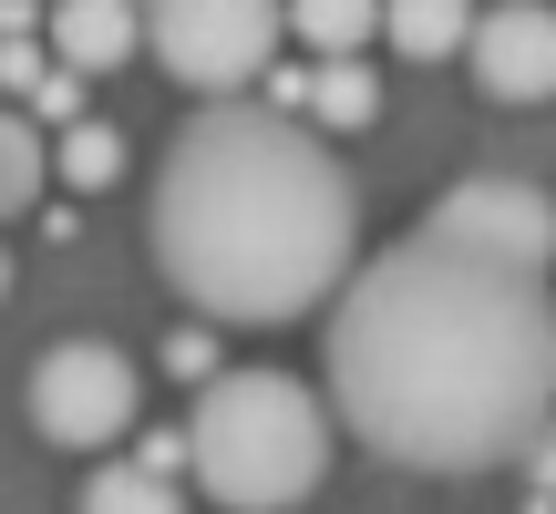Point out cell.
I'll list each match as a JSON object with an SVG mask.
<instances>
[{
  "label": "cell",
  "mask_w": 556,
  "mask_h": 514,
  "mask_svg": "<svg viewBox=\"0 0 556 514\" xmlns=\"http://www.w3.org/2000/svg\"><path fill=\"white\" fill-rule=\"evenodd\" d=\"M41 41H52V62L73 82H93V73H124L144 52V11H124V0H62Z\"/></svg>",
  "instance_id": "8"
},
{
  "label": "cell",
  "mask_w": 556,
  "mask_h": 514,
  "mask_svg": "<svg viewBox=\"0 0 556 514\" xmlns=\"http://www.w3.org/2000/svg\"><path fill=\"white\" fill-rule=\"evenodd\" d=\"M52 176L73 185V196H103V185L124 176V134H114L103 114H83L73 134H52Z\"/></svg>",
  "instance_id": "11"
},
{
  "label": "cell",
  "mask_w": 556,
  "mask_h": 514,
  "mask_svg": "<svg viewBox=\"0 0 556 514\" xmlns=\"http://www.w3.org/2000/svg\"><path fill=\"white\" fill-rule=\"evenodd\" d=\"M526 474H536V494H556V433L536 442V453H526Z\"/></svg>",
  "instance_id": "16"
},
{
  "label": "cell",
  "mask_w": 556,
  "mask_h": 514,
  "mask_svg": "<svg viewBox=\"0 0 556 514\" xmlns=\"http://www.w3.org/2000/svg\"><path fill=\"white\" fill-rule=\"evenodd\" d=\"M41 82H52V52H31V41H0V93H11V103H31Z\"/></svg>",
  "instance_id": "13"
},
{
  "label": "cell",
  "mask_w": 556,
  "mask_h": 514,
  "mask_svg": "<svg viewBox=\"0 0 556 514\" xmlns=\"http://www.w3.org/2000/svg\"><path fill=\"white\" fill-rule=\"evenodd\" d=\"M484 103H556V11L546 0H495L475 21V52H464Z\"/></svg>",
  "instance_id": "7"
},
{
  "label": "cell",
  "mask_w": 556,
  "mask_h": 514,
  "mask_svg": "<svg viewBox=\"0 0 556 514\" xmlns=\"http://www.w3.org/2000/svg\"><path fill=\"white\" fill-rule=\"evenodd\" d=\"M278 41H289V11H268V0H155L144 11V52L197 103H248V82H268Z\"/></svg>",
  "instance_id": "4"
},
{
  "label": "cell",
  "mask_w": 556,
  "mask_h": 514,
  "mask_svg": "<svg viewBox=\"0 0 556 514\" xmlns=\"http://www.w3.org/2000/svg\"><path fill=\"white\" fill-rule=\"evenodd\" d=\"M289 41L309 62H361L381 41V11L371 0H309V11H289Z\"/></svg>",
  "instance_id": "10"
},
{
  "label": "cell",
  "mask_w": 556,
  "mask_h": 514,
  "mask_svg": "<svg viewBox=\"0 0 556 514\" xmlns=\"http://www.w3.org/2000/svg\"><path fill=\"white\" fill-rule=\"evenodd\" d=\"M475 21L464 0H402V11H381V41H392L402 62H443V52H475Z\"/></svg>",
  "instance_id": "9"
},
{
  "label": "cell",
  "mask_w": 556,
  "mask_h": 514,
  "mask_svg": "<svg viewBox=\"0 0 556 514\" xmlns=\"http://www.w3.org/2000/svg\"><path fill=\"white\" fill-rule=\"evenodd\" d=\"M330 391L289 371H217L186 412V474L227 514H289L330 474Z\"/></svg>",
  "instance_id": "3"
},
{
  "label": "cell",
  "mask_w": 556,
  "mask_h": 514,
  "mask_svg": "<svg viewBox=\"0 0 556 514\" xmlns=\"http://www.w3.org/2000/svg\"><path fill=\"white\" fill-rule=\"evenodd\" d=\"M83 514H186V504H176V484L144 474V463H103V474L83 484Z\"/></svg>",
  "instance_id": "12"
},
{
  "label": "cell",
  "mask_w": 556,
  "mask_h": 514,
  "mask_svg": "<svg viewBox=\"0 0 556 514\" xmlns=\"http://www.w3.org/2000/svg\"><path fill=\"white\" fill-rule=\"evenodd\" d=\"M0 288H11V257H0Z\"/></svg>",
  "instance_id": "18"
},
{
  "label": "cell",
  "mask_w": 556,
  "mask_h": 514,
  "mask_svg": "<svg viewBox=\"0 0 556 514\" xmlns=\"http://www.w3.org/2000/svg\"><path fill=\"white\" fill-rule=\"evenodd\" d=\"M165 371H176V381H217V339H206V330H176V339H165Z\"/></svg>",
  "instance_id": "15"
},
{
  "label": "cell",
  "mask_w": 556,
  "mask_h": 514,
  "mask_svg": "<svg viewBox=\"0 0 556 514\" xmlns=\"http://www.w3.org/2000/svg\"><path fill=\"white\" fill-rule=\"evenodd\" d=\"M330 422L402 474H505L556 433V288L464 237H392L319 319Z\"/></svg>",
  "instance_id": "1"
},
{
  "label": "cell",
  "mask_w": 556,
  "mask_h": 514,
  "mask_svg": "<svg viewBox=\"0 0 556 514\" xmlns=\"http://www.w3.org/2000/svg\"><path fill=\"white\" fill-rule=\"evenodd\" d=\"M0 217H21V206H11V185H0Z\"/></svg>",
  "instance_id": "17"
},
{
  "label": "cell",
  "mask_w": 556,
  "mask_h": 514,
  "mask_svg": "<svg viewBox=\"0 0 556 514\" xmlns=\"http://www.w3.org/2000/svg\"><path fill=\"white\" fill-rule=\"evenodd\" d=\"M21 114H31V124H62V134H73V124H83V82H73V73L52 62V82H41V93L21 103Z\"/></svg>",
  "instance_id": "14"
},
{
  "label": "cell",
  "mask_w": 556,
  "mask_h": 514,
  "mask_svg": "<svg viewBox=\"0 0 556 514\" xmlns=\"http://www.w3.org/2000/svg\"><path fill=\"white\" fill-rule=\"evenodd\" d=\"M413 227L464 237V247H495V257H516V268H536V278L556 268V196L526 185V176H464V185H443Z\"/></svg>",
  "instance_id": "6"
},
{
  "label": "cell",
  "mask_w": 556,
  "mask_h": 514,
  "mask_svg": "<svg viewBox=\"0 0 556 514\" xmlns=\"http://www.w3.org/2000/svg\"><path fill=\"white\" fill-rule=\"evenodd\" d=\"M165 288L217 330L340 309L361 278V185L330 134L268 103H197L144 196Z\"/></svg>",
  "instance_id": "2"
},
{
  "label": "cell",
  "mask_w": 556,
  "mask_h": 514,
  "mask_svg": "<svg viewBox=\"0 0 556 514\" xmlns=\"http://www.w3.org/2000/svg\"><path fill=\"white\" fill-rule=\"evenodd\" d=\"M135 412H144V381L103 339H62V350L31 360V422L62 453H103L114 433H135Z\"/></svg>",
  "instance_id": "5"
}]
</instances>
